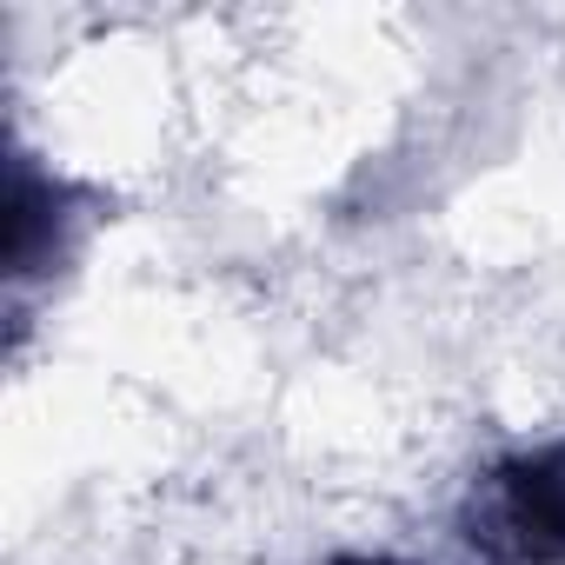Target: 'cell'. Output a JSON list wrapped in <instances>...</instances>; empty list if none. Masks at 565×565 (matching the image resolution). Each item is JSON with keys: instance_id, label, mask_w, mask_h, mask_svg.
I'll list each match as a JSON object with an SVG mask.
<instances>
[{"instance_id": "obj_1", "label": "cell", "mask_w": 565, "mask_h": 565, "mask_svg": "<svg viewBox=\"0 0 565 565\" xmlns=\"http://www.w3.org/2000/svg\"><path fill=\"white\" fill-rule=\"evenodd\" d=\"M459 539L492 565H565V439L492 459L459 499Z\"/></svg>"}, {"instance_id": "obj_2", "label": "cell", "mask_w": 565, "mask_h": 565, "mask_svg": "<svg viewBox=\"0 0 565 565\" xmlns=\"http://www.w3.org/2000/svg\"><path fill=\"white\" fill-rule=\"evenodd\" d=\"M67 220H74L67 193L47 173H34L28 160H14V173H8V273L14 279L47 273L67 253Z\"/></svg>"}, {"instance_id": "obj_3", "label": "cell", "mask_w": 565, "mask_h": 565, "mask_svg": "<svg viewBox=\"0 0 565 565\" xmlns=\"http://www.w3.org/2000/svg\"><path fill=\"white\" fill-rule=\"evenodd\" d=\"M340 565H399V558H340Z\"/></svg>"}]
</instances>
